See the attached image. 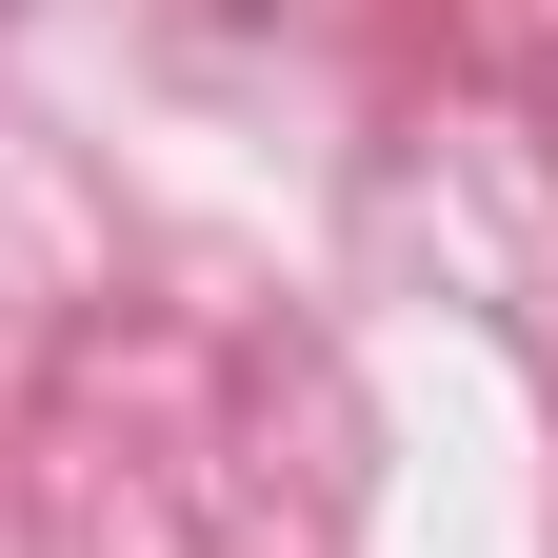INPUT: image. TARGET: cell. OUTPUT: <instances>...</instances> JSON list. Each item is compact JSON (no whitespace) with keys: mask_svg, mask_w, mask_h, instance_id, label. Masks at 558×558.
Wrapping results in <instances>:
<instances>
[]
</instances>
